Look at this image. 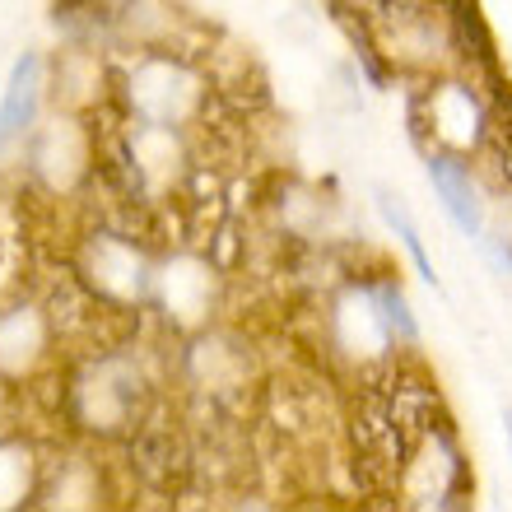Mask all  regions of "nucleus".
Returning <instances> with one entry per match:
<instances>
[{"instance_id":"obj_4","label":"nucleus","mask_w":512,"mask_h":512,"mask_svg":"<svg viewBox=\"0 0 512 512\" xmlns=\"http://www.w3.org/2000/svg\"><path fill=\"white\" fill-rule=\"evenodd\" d=\"M378 210H382V219H387L391 229H396V238L405 243V252H410V261L419 266V275H424L429 284H438V275H433V261L424 256V243H419V233H415V224H410V215H405V210L391 201V196H378Z\"/></svg>"},{"instance_id":"obj_5","label":"nucleus","mask_w":512,"mask_h":512,"mask_svg":"<svg viewBox=\"0 0 512 512\" xmlns=\"http://www.w3.org/2000/svg\"><path fill=\"white\" fill-rule=\"evenodd\" d=\"M503 424H508V447H512V410H508V419H503Z\"/></svg>"},{"instance_id":"obj_3","label":"nucleus","mask_w":512,"mask_h":512,"mask_svg":"<svg viewBox=\"0 0 512 512\" xmlns=\"http://www.w3.org/2000/svg\"><path fill=\"white\" fill-rule=\"evenodd\" d=\"M368 298H373V308H378V322H382V331H387L391 340H415V336H419L415 317H410V308H405V294H401V289H396L391 280L373 284V289H368Z\"/></svg>"},{"instance_id":"obj_1","label":"nucleus","mask_w":512,"mask_h":512,"mask_svg":"<svg viewBox=\"0 0 512 512\" xmlns=\"http://www.w3.org/2000/svg\"><path fill=\"white\" fill-rule=\"evenodd\" d=\"M429 177L438 196H443L447 215L457 219L461 233H471V238H485V215H480V201H475L471 191V173H466V163L447 159V154H429Z\"/></svg>"},{"instance_id":"obj_2","label":"nucleus","mask_w":512,"mask_h":512,"mask_svg":"<svg viewBox=\"0 0 512 512\" xmlns=\"http://www.w3.org/2000/svg\"><path fill=\"white\" fill-rule=\"evenodd\" d=\"M38 70L42 61L33 52H24L10 70L5 98H0V145H10L14 135H24V126L33 122V103H38Z\"/></svg>"}]
</instances>
